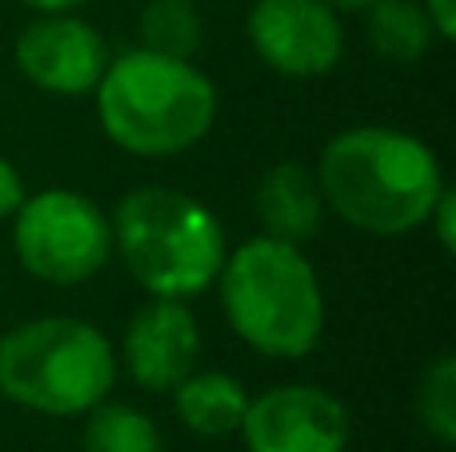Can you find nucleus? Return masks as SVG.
<instances>
[{"instance_id": "obj_3", "label": "nucleus", "mask_w": 456, "mask_h": 452, "mask_svg": "<svg viewBox=\"0 0 456 452\" xmlns=\"http://www.w3.org/2000/svg\"><path fill=\"white\" fill-rule=\"evenodd\" d=\"M213 288L228 328L244 349L273 360H305L316 352L329 304L321 272L300 245L260 232L228 248Z\"/></svg>"}, {"instance_id": "obj_9", "label": "nucleus", "mask_w": 456, "mask_h": 452, "mask_svg": "<svg viewBox=\"0 0 456 452\" xmlns=\"http://www.w3.org/2000/svg\"><path fill=\"white\" fill-rule=\"evenodd\" d=\"M16 69L48 96H93L109 44L80 12H40L16 36Z\"/></svg>"}, {"instance_id": "obj_6", "label": "nucleus", "mask_w": 456, "mask_h": 452, "mask_svg": "<svg viewBox=\"0 0 456 452\" xmlns=\"http://www.w3.org/2000/svg\"><path fill=\"white\" fill-rule=\"evenodd\" d=\"M12 253L28 277L56 288L93 280L112 256L109 213L77 189H40L12 213Z\"/></svg>"}, {"instance_id": "obj_21", "label": "nucleus", "mask_w": 456, "mask_h": 452, "mask_svg": "<svg viewBox=\"0 0 456 452\" xmlns=\"http://www.w3.org/2000/svg\"><path fill=\"white\" fill-rule=\"evenodd\" d=\"M324 4H329L332 12H340V16H345V12H364V8H369V4H377V0H324Z\"/></svg>"}, {"instance_id": "obj_20", "label": "nucleus", "mask_w": 456, "mask_h": 452, "mask_svg": "<svg viewBox=\"0 0 456 452\" xmlns=\"http://www.w3.org/2000/svg\"><path fill=\"white\" fill-rule=\"evenodd\" d=\"M24 8H32V12H80L85 4H93V0H20Z\"/></svg>"}, {"instance_id": "obj_10", "label": "nucleus", "mask_w": 456, "mask_h": 452, "mask_svg": "<svg viewBox=\"0 0 456 452\" xmlns=\"http://www.w3.org/2000/svg\"><path fill=\"white\" fill-rule=\"evenodd\" d=\"M205 336L189 301L149 296L144 309L133 312L117 349V365L144 392H173L197 368Z\"/></svg>"}, {"instance_id": "obj_8", "label": "nucleus", "mask_w": 456, "mask_h": 452, "mask_svg": "<svg viewBox=\"0 0 456 452\" xmlns=\"http://www.w3.org/2000/svg\"><path fill=\"white\" fill-rule=\"evenodd\" d=\"M240 440L244 452H348L353 416L321 384H273L248 397Z\"/></svg>"}, {"instance_id": "obj_1", "label": "nucleus", "mask_w": 456, "mask_h": 452, "mask_svg": "<svg viewBox=\"0 0 456 452\" xmlns=\"http://www.w3.org/2000/svg\"><path fill=\"white\" fill-rule=\"evenodd\" d=\"M324 208L364 237L396 240L425 229L449 189L441 157L409 128L353 125L337 133L316 160Z\"/></svg>"}, {"instance_id": "obj_11", "label": "nucleus", "mask_w": 456, "mask_h": 452, "mask_svg": "<svg viewBox=\"0 0 456 452\" xmlns=\"http://www.w3.org/2000/svg\"><path fill=\"white\" fill-rule=\"evenodd\" d=\"M252 213L265 237L305 245L324 224V197L316 173L300 160H276L252 189Z\"/></svg>"}, {"instance_id": "obj_18", "label": "nucleus", "mask_w": 456, "mask_h": 452, "mask_svg": "<svg viewBox=\"0 0 456 452\" xmlns=\"http://www.w3.org/2000/svg\"><path fill=\"white\" fill-rule=\"evenodd\" d=\"M24 197H28V189H24L20 168L0 152V221H12V213L20 208Z\"/></svg>"}, {"instance_id": "obj_15", "label": "nucleus", "mask_w": 456, "mask_h": 452, "mask_svg": "<svg viewBox=\"0 0 456 452\" xmlns=\"http://www.w3.org/2000/svg\"><path fill=\"white\" fill-rule=\"evenodd\" d=\"M136 36H141V48L192 61L205 44V20L192 0H144L136 16Z\"/></svg>"}, {"instance_id": "obj_17", "label": "nucleus", "mask_w": 456, "mask_h": 452, "mask_svg": "<svg viewBox=\"0 0 456 452\" xmlns=\"http://www.w3.org/2000/svg\"><path fill=\"white\" fill-rule=\"evenodd\" d=\"M425 229H433V237H436V245H441V253H449V256L456 253V192H452V189L441 192V200L433 205V213H428Z\"/></svg>"}, {"instance_id": "obj_16", "label": "nucleus", "mask_w": 456, "mask_h": 452, "mask_svg": "<svg viewBox=\"0 0 456 452\" xmlns=\"http://www.w3.org/2000/svg\"><path fill=\"white\" fill-rule=\"evenodd\" d=\"M412 413L436 445H456V360L449 352H441L420 373L417 392H412Z\"/></svg>"}, {"instance_id": "obj_4", "label": "nucleus", "mask_w": 456, "mask_h": 452, "mask_svg": "<svg viewBox=\"0 0 456 452\" xmlns=\"http://www.w3.org/2000/svg\"><path fill=\"white\" fill-rule=\"evenodd\" d=\"M112 224V253L128 277L160 301H192L216 285L228 237L208 205L168 184H141L125 192Z\"/></svg>"}, {"instance_id": "obj_5", "label": "nucleus", "mask_w": 456, "mask_h": 452, "mask_svg": "<svg viewBox=\"0 0 456 452\" xmlns=\"http://www.w3.org/2000/svg\"><path fill=\"white\" fill-rule=\"evenodd\" d=\"M117 349L80 317H32L0 336V397L24 413L72 421L117 389Z\"/></svg>"}, {"instance_id": "obj_2", "label": "nucleus", "mask_w": 456, "mask_h": 452, "mask_svg": "<svg viewBox=\"0 0 456 452\" xmlns=\"http://www.w3.org/2000/svg\"><path fill=\"white\" fill-rule=\"evenodd\" d=\"M96 120L120 152L165 160L197 149L216 125L221 93L197 61L128 48L109 56L93 88Z\"/></svg>"}, {"instance_id": "obj_14", "label": "nucleus", "mask_w": 456, "mask_h": 452, "mask_svg": "<svg viewBox=\"0 0 456 452\" xmlns=\"http://www.w3.org/2000/svg\"><path fill=\"white\" fill-rule=\"evenodd\" d=\"M85 452H165L157 421L144 408L125 405V400H101L85 413V432H80Z\"/></svg>"}, {"instance_id": "obj_12", "label": "nucleus", "mask_w": 456, "mask_h": 452, "mask_svg": "<svg viewBox=\"0 0 456 452\" xmlns=\"http://www.w3.org/2000/svg\"><path fill=\"white\" fill-rule=\"evenodd\" d=\"M244 408H248V389L224 368H192L173 389L176 421L205 440L236 437Z\"/></svg>"}, {"instance_id": "obj_19", "label": "nucleus", "mask_w": 456, "mask_h": 452, "mask_svg": "<svg viewBox=\"0 0 456 452\" xmlns=\"http://www.w3.org/2000/svg\"><path fill=\"white\" fill-rule=\"evenodd\" d=\"M420 8H425L436 40H444V44L456 40V0H420Z\"/></svg>"}, {"instance_id": "obj_13", "label": "nucleus", "mask_w": 456, "mask_h": 452, "mask_svg": "<svg viewBox=\"0 0 456 452\" xmlns=\"http://www.w3.org/2000/svg\"><path fill=\"white\" fill-rule=\"evenodd\" d=\"M369 48L388 64H417L433 52L436 32L428 24L420 0H377L364 8Z\"/></svg>"}, {"instance_id": "obj_7", "label": "nucleus", "mask_w": 456, "mask_h": 452, "mask_svg": "<svg viewBox=\"0 0 456 452\" xmlns=\"http://www.w3.org/2000/svg\"><path fill=\"white\" fill-rule=\"evenodd\" d=\"M244 36L284 80H321L345 61V24L324 0H252Z\"/></svg>"}]
</instances>
